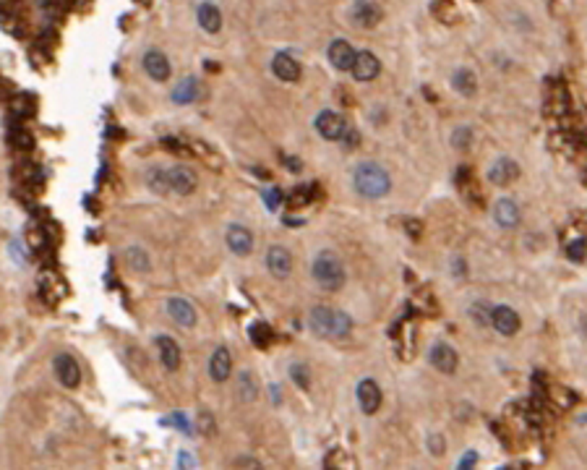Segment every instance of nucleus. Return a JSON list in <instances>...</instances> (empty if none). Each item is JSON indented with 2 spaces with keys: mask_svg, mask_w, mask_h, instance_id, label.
<instances>
[{
  "mask_svg": "<svg viewBox=\"0 0 587 470\" xmlns=\"http://www.w3.org/2000/svg\"><path fill=\"white\" fill-rule=\"evenodd\" d=\"M355 55L358 52L352 50V45L345 42V39H334L329 45V63L334 65L337 71H350L352 63H355Z\"/></svg>",
  "mask_w": 587,
  "mask_h": 470,
  "instance_id": "12",
  "label": "nucleus"
},
{
  "mask_svg": "<svg viewBox=\"0 0 587 470\" xmlns=\"http://www.w3.org/2000/svg\"><path fill=\"white\" fill-rule=\"evenodd\" d=\"M345 136H347V146H355V144L360 142V133H358V131H347V128H345Z\"/></svg>",
  "mask_w": 587,
  "mask_h": 470,
  "instance_id": "41",
  "label": "nucleus"
},
{
  "mask_svg": "<svg viewBox=\"0 0 587 470\" xmlns=\"http://www.w3.org/2000/svg\"><path fill=\"white\" fill-rule=\"evenodd\" d=\"M225 240H227V248L233 251L235 256H248L253 251V233L243 225H230Z\"/></svg>",
  "mask_w": 587,
  "mask_h": 470,
  "instance_id": "7",
  "label": "nucleus"
},
{
  "mask_svg": "<svg viewBox=\"0 0 587 470\" xmlns=\"http://www.w3.org/2000/svg\"><path fill=\"white\" fill-rule=\"evenodd\" d=\"M311 199H313V186H300V188H295L292 196H290V204H292V207H306Z\"/></svg>",
  "mask_w": 587,
  "mask_h": 470,
  "instance_id": "33",
  "label": "nucleus"
},
{
  "mask_svg": "<svg viewBox=\"0 0 587 470\" xmlns=\"http://www.w3.org/2000/svg\"><path fill=\"white\" fill-rule=\"evenodd\" d=\"M168 313L183 326V329H191L196 326V309L191 306V300L185 298H170L168 300Z\"/></svg>",
  "mask_w": 587,
  "mask_h": 470,
  "instance_id": "18",
  "label": "nucleus"
},
{
  "mask_svg": "<svg viewBox=\"0 0 587 470\" xmlns=\"http://www.w3.org/2000/svg\"><path fill=\"white\" fill-rule=\"evenodd\" d=\"M430 363L433 368H439L444 374H454L457 368V352L452 345H446V342H436L433 348H430Z\"/></svg>",
  "mask_w": 587,
  "mask_h": 470,
  "instance_id": "15",
  "label": "nucleus"
},
{
  "mask_svg": "<svg viewBox=\"0 0 587 470\" xmlns=\"http://www.w3.org/2000/svg\"><path fill=\"white\" fill-rule=\"evenodd\" d=\"M196 19H198V26L207 32V34H217L222 29V11L220 5H214V3H201L198 5V11H196Z\"/></svg>",
  "mask_w": 587,
  "mask_h": 470,
  "instance_id": "19",
  "label": "nucleus"
},
{
  "mask_svg": "<svg viewBox=\"0 0 587 470\" xmlns=\"http://www.w3.org/2000/svg\"><path fill=\"white\" fill-rule=\"evenodd\" d=\"M494 217L501 227L511 230V227H517V225H520V207H517L511 199H498V201H496V207H494Z\"/></svg>",
  "mask_w": 587,
  "mask_h": 470,
  "instance_id": "22",
  "label": "nucleus"
},
{
  "mask_svg": "<svg viewBox=\"0 0 587 470\" xmlns=\"http://www.w3.org/2000/svg\"><path fill=\"white\" fill-rule=\"evenodd\" d=\"M352 332V319L345 311H334V322H332V337L342 339Z\"/></svg>",
  "mask_w": 587,
  "mask_h": 470,
  "instance_id": "27",
  "label": "nucleus"
},
{
  "mask_svg": "<svg viewBox=\"0 0 587 470\" xmlns=\"http://www.w3.org/2000/svg\"><path fill=\"white\" fill-rule=\"evenodd\" d=\"M266 269L274 277H279V280L290 277V272H292V254L282 246H272L266 251Z\"/></svg>",
  "mask_w": 587,
  "mask_h": 470,
  "instance_id": "8",
  "label": "nucleus"
},
{
  "mask_svg": "<svg viewBox=\"0 0 587 470\" xmlns=\"http://www.w3.org/2000/svg\"><path fill=\"white\" fill-rule=\"evenodd\" d=\"M170 423H175V426H181L183 434H191V423L181 416V413H175V416H170Z\"/></svg>",
  "mask_w": 587,
  "mask_h": 470,
  "instance_id": "38",
  "label": "nucleus"
},
{
  "mask_svg": "<svg viewBox=\"0 0 587 470\" xmlns=\"http://www.w3.org/2000/svg\"><path fill=\"white\" fill-rule=\"evenodd\" d=\"M332 322H334V309L329 306H316L308 313V326L319 337H332Z\"/></svg>",
  "mask_w": 587,
  "mask_h": 470,
  "instance_id": "13",
  "label": "nucleus"
},
{
  "mask_svg": "<svg viewBox=\"0 0 587 470\" xmlns=\"http://www.w3.org/2000/svg\"><path fill=\"white\" fill-rule=\"evenodd\" d=\"M352 183H355V191L365 199H381L391 191V178L389 172L376 165V162H363L358 165L355 172H352Z\"/></svg>",
  "mask_w": 587,
  "mask_h": 470,
  "instance_id": "1",
  "label": "nucleus"
},
{
  "mask_svg": "<svg viewBox=\"0 0 587 470\" xmlns=\"http://www.w3.org/2000/svg\"><path fill=\"white\" fill-rule=\"evenodd\" d=\"M141 65H143V71L154 78V81H168V78H170V60L159 50H146V52H143Z\"/></svg>",
  "mask_w": 587,
  "mask_h": 470,
  "instance_id": "14",
  "label": "nucleus"
},
{
  "mask_svg": "<svg viewBox=\"0 0 587 470\" xmlns=\"http://www.w3.org/2000/svg\"><path fill=\"white\" fill-rule=\"evenodd\" d=\"M313 280L324 290H339L345 285V264L339 259L337 254L332 251H321L316 259H313Z\"/></svg>",
  "mask_w": 587,
  "mask_h": 470,
  "instance_id": "2",
  "label": "nucleus"
},
{
  "mask_svg": "<svg viewBox=\"0 0 587 470\" xmlns=\"http://www.w3.org/2000/svg\"><path fill=\"white\" fill-rule=\"evenodd\" d=\"M196 429L201 431L204 436H211V434H214V418L201 410V413H198V423H196Z\"/></svg>",
  "mask_w": 587,
  "mask_h": 470,
  "instance_id": "35",
  "label": "nucleus"
},
{
  "mask_svg": "<svg viewBox=\"0 0 587 470\" xmlns=\"http://www.w3.org/2000/svg\"><path fill=\"white\" fill-rule=\"evenodd\" d=\"M352 21L358 26H363V29H371V26H376L381 21V8L371 0H358L352 5Z\"/></svg>",
  "mask_w": 587,
  "mask_h": 470,
  "instance_id": "17",
  "label": "nucleus"
},
{
  "mask_svg": "<svg viewBox=\"0 0 587 470\" xmlns=\"http://www.w3.org/2000/svg\"><path fill=\"white\" fill-rule=\"evenodd\" d=\"M520 178V165L509 157H501L496 159L491 170H488V181L496 183V186H511V183Z\"/></svg>",
  "mask_w": 587,
  "mask_h": 470,
  "instance_id": "9",
  "label": "nucleus"
},
{
  "mask_svg": "<svg viewBox=\"0 0 587 470\" xmlns=\"http://www.w3.org/2000/svg\"><path fill=\"white\" fill-rule=\"evenodd\" d=\"M52 368H55V377L65 390H76L81 384V366L71 352H58L52 361Z\"/></svg>",
  "mask_w": 587,
  "mask_h": 470,
  "instance_id": "3",
  "label": "nucleus"
},
{
  "mask_svg": "<svg viewBox=\"0 0 587 470\" xmlns=\"http://www.w3.org/2000/svg\"><path fill=\"white\" fill-rule=\"evenodd\" d=\"M168 183L170 191H175L178 196H188L196 191V172L185 165H175L168 170Z\"/></svg>",
  "mask_w": 587,
  "mask_h": 470,
  "instance_id": "5",
  "label": "nucleus"
},
{
  "mask_svg": "<svg viewBox=\"0 0 587 470\" xmlns=\"http://www.w3.org/2000/svg\"><path fill=\"white\" fill-rule=\"evenodd\" d=\"M470 316H472V322L478 326L491 324V306H488L485 300H478V303L470 306Z\"/></svg>",
  "mask_w": 587,
  "mask_h": 470,
  "instance_id": "28",
  "label": "nucleus"
},
{
  "mask_svg": "<svg viewBox=\"0 0 587 470\" xmlns=\"http://www.w3.org/2000/svg\"><path fill=\"white\" fill-rule=\"evenodd\" d=\"M470 144H472V131H470L468 126L454 128V133H452V146H454V149H459V152H468Z\"/></svg>",
  "mask_w": 587,
  "mask_h": 470,
  "instance_id": "30",
  "label": "nucleus"
},
{
  "mask_svg": "<svg viewBox=\"0 0 587 470\" xmlns=\"http://www.w3.org/2000/svg\"><path fill=\"white\" fill-rule=\"evenodd\" d=\"M238 387H240V397H243L246 403H251V400H256V394H259V390H256V377H253L251 371H243V374L238 377Z\"/></svg>",
  "mask_w": 587,
  "mask_h": 470,
  "instance_id": "26",
  "label": "nucleus"
},
{
  "mask_svg": "<svg viewBox=\"0 0 587 470\" xmlns=\"http://www.w3.org/2000/svg\"><path fill=\"white\" fill-rule=\"evenodd\" d=\"M452 87L462 97H472L478 91V76L470 68H459V71H454V76H452Z\"/></svg>",
  "mask_w": 587,
  "mask_h": 470,
  "instance_id": "24",
  "label": "nucleus"
},
{
  "mask_svg": "<svg viewBox=\"0 0 587 470\" xmlns=\"http://www.w3.org/2000/svg\"><path fill=\"white\" fill-rule=\"evenodd\" d=\"M251 339H253L256 345H261V348H266V345H269V339H272V329H269V324L259 322V324L251 326Z\"/></svg>",
  "mask_w": 587,
  "mask_h": 470,
  "instance_id": "32",
  "label": "nucleus"
},
{
  "mask_svg": "<svg viewBox=\"0 0 587 470\" xmlns=\"http://www.w3.org/2000/svg\"><path fill=\"white\" fill-rule=\"evenodd\" d=\"M198 97H201V84H198V78H194V76H185L181 84L172 89V102L175 104H191V102H196Z\"/></svg>",
  "mask_w": 587,
  "mask_h": 470,
  "instance_id": "23",
  "label": "nucleus"
},
{
  "mask_svg": "<svg viewBox=\"0 0 587 470\" xmlns=\"http://www.w3.org/2000/svg\"><path fill=\"white\" fill-rule=\"evenodd\" d=\"M358 403H360V410L365 416H373L381 405V390L373 379H363L358 384Z\"/></svg>",
  "mask_w": 587,
  "mask_h": 470,
  "instance_id": "11",
  "label": "nucleus"
},
{
  "mask_svg": "<svg viewBox=\"0 0 587 470\" xmlns=\"http://www.w3.org/2000/svg\"><path fill=\"white\" fill-rule=\"evenodd\" d=\"M444 449H446V442H444V436H439V434H430L428 436V452L430 455H444Z\"/></svg>",
  "mask_w": 587,
  "mask_h": 470,
  "instance_id": "36",
  "label": "nucleus"
},
{
  "mask_svg": "<svg viewBox=\"0 0 587 470\" xmlns=\"http://www.w3.org/2000/svg\"><path fill=\"white\" fill-rule=\"evenodd\" d=\"M272 71H274V76L279 78V81H298V78H300V63L295 60V58H292V55H287V52L274 55Z\"/></svg>",
  "mask_w": 587,
  "mask_h": 470,
  "instance_id": "20",
  "label": "nucleus"
},
{
  "mask_svg": "<svg viewBox=\"0 0 587 470\" xmlns=\"http://www.w3.org/2000/svg\"><path fill=\"white\" fill-rule=\"evenodd\" d=\"M233 465H246V468H261L256 460H238V462H233Z\"/></svg>",
  "mask_w": 587,
  "mask_h": 470,
  "instance_id": "42",
  "label": "nucleus"
},
{
  "mask_svg": "<svg viewBox=\"0 0 587 470\" xmlns=\"http://www.w3.org/2000/svg\"><path fill=\"white\" fill-rule=\"evenodd\" d=\"M290 379L298 384L300 390H308V387H311V371H308V366H303V363L292 366V368H290Z\"/></svg>",
  "mask_w": 587,
  "mask_h": 470,
  "instance_id": "31",
  "label": "nucleus"
},
{
  "mask_svg": "<svg viewBox=\"0 0 587 470\" xmlns=\"http://www.w3.org/2000/svg\"><path fill=\"white\" fill-rule=\"evenodd\" d=\"M491 326H494L498 335L511 337V335L520 332V316H517V311H511L509 306H496V309H491Z\"/></svg>",
  "mask_w": 587,
  "mask_h": 470,
  "instance_id": "6",
  "label": "nucleus"
},
{
  "mask_svg": "<svg viewBox=\"0 0 587 470\" xmlns=\"http://www.w3.org/2000/svg\"><path fill=\"white\" fill-rule=\"evenodd\" d=\"M157 348H159V361H162V366L168 371H178L181 368V348H178L175 339L162 335V337H157Z\"/></svg>",
  "mask_w": 587,
  "mask_h": 470,
  "instance_id": "21",
  "label": "nucleus"
},
{
  "mask_svg": "<svg viewBox=\"0 0 587 470\" xmlns=\"http://www.w3.org/2000/svg\"><path fill=\"white\" fill-rule=\"evenodd\" d=\"M475 460H478V455H475V452H468V455H465L462 460H459V462H457V468H459V470L472 468V465H475Z\"/></svg>",
  "mask_w": 587,
  "mask_h": 470,
  "instance_id": "39",
  "label": "nucleus"
},
{
  "mask_svg": "<svg viewBox=\"0 0 587 470\" xmlns=\"http://www.w3.org/2000/svg\"><path fill=\"white\" fill-rule=\"evenodd\" d=\"M350 71L358 81H373L378 76V71H381V63H378V58L373 52L363 50L355 55V63H352Z\"/></svg>",
  "mask_w": 587,
  "mask_h": 470,
  "instance_id": "10",
  "label": "nucleus"
},
{
  "mask_svg": "<svg viewBox=\"0 0 587 470\" xmlns=\"http://www.w3.org/2000/svg\"><path fill=\"white\" fill-rule=\"evenodd\" d=\"M345 128H347L345 118L334 113V110H321L319 118H316V131L324 136L326 142H339L345 136Z\"/></svg>",
  "mask_w": 587,
  "mask_h": 470,
  "instance_id": "4",
  "label": "nucleus"
},
{
  "mask_svg": "<svg viewBox=\"0 0 587 470\" xmlns=\"http://www.w3.org/2000/svg\"><path fill=\"white\" fill-rule=\"evenodd\" d=\"M279 201H282V191H279V188H269V191H266V207L277 209L279 207Z\"/></svg>",
  "mask_w": 587,
  "mask_h": 470,
  "instance_id": "37",
  "label": "nucleus"
},
{
  "mask_svg": "<svg viewBox=\"0 0 587 470\" xmlns=\"http://www.w3.org/2000/svg\"><path fill=\"white\" fill-rule=\"evenodd\" d=\"M126 259H128V264L136 272H146V269H149V256H146L139 246H130L128 251H126Z\"/></svg>",
  "mask_w": 587,
  "mask_h": 470,
  "instance_id": "29",
  "label": "nucleus"
},
{
  "mask_svg": "<svg viewBox=\"0 0 587 470\" xmlns=\"http://www.w3.org/2000/svg\"><path fill=\"white\" fill-rule=\"evenodd\" d=\"M178 465H181V468H194L196 460H194V457H188V452H181V460H178Z\"/></svg>",
  "mask_w": 587,
  "mask_h": 470,
  "instance_id": "40",
  "label": "nucleus"
},
{
  "mask_svg": "<svg viewBox=\"0 0 587 470\" xmlns=\"http://www.w3.org/2000/svg\"><path fill=\"white\" fill-rule=\"evenodd\" d=\"M209 374L214 381H227L230 374H233V358H230V350L227 348H217L209 358Z\"/></svg>",
  "mask_w": 587,
  "mask_h": 470,
  "instance_id": "16",
  "label": "nucleus"
},
{
  "mask_svg": "<svg viewBox=\"0 0 587 470\" xmlns=\"http://www.w3.org/2000/svg\"><path fill=\"white\" fill-rule=\"evenodd\" d=\"M146 186L157 191V194H168L170 191V183H168V170H149V175H146Z\"/></svg>",
  "mask_w": 587,
  "mask_h": 470,
  "instance_id": "25",
  "label": "nucleus"
},
{
  "mask_svg": "<svg viewBox=\"0 0 587 470\" xmlns=\"http://www.w3.org/2000/svg\"><path fill=\"white\" fill-rule=\"evenodd\" d=\"M585 251H587L585 240H574V243H569V246H566V256H569L572 261H582V259H585Z\"/></svg>",
  "mask_w": 587,
  "mask_h": 470,
  "instance_id": "34",
  "label": "nucleus"
}]
</instances>
